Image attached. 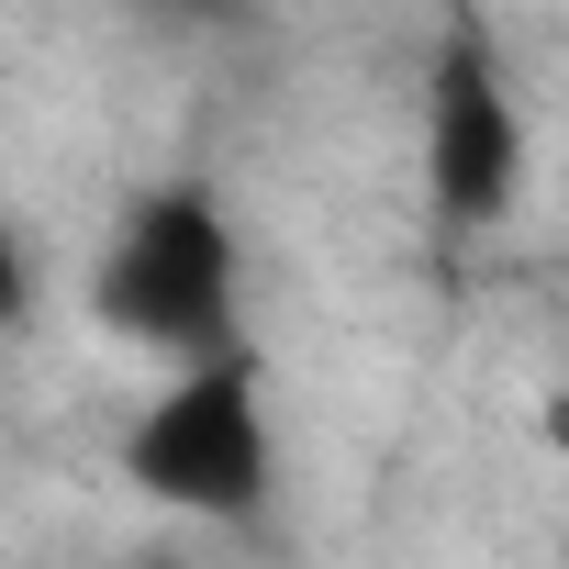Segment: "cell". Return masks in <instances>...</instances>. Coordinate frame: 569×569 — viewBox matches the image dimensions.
<instances>
[{"mask_svg":"<svg viewBox=\"0 0 569 569\" xmlns=\"http://www.w3.org/2000/svg\"><path fill=\"white\" fill-rule=\"evenodd\" d=\"M79 313H90L112 347L157 358V369L257 347V336H246V234H234L223 190L190 179V168L123 190L112 223H101V246H90Z\"/></svg>","mask_w":569,"mask_h":569,"instance_id":"obj_1","label":"cell"},{"mask_svg":"<svg viewBox=\"0 0 569 569\" xmlns=\"http://www.w3.org/2000/svg\"><path fill=\"white\" fill-rule=\"evenodd\" d=\"M123 491L190 536H257L279 513V402H268V358L257 347H223V358H190L168 369L123 447H112Z\"/></svg>","mask_w":569,"mask_h":569,"instance_id":"obj_2","label":"cell"},{"mask_svg":"<svg viewBox=\"0 0 569 569\" xmlns=\"http://www.w3.org/2000/svg\"><path fill=\"white\" fill-rule=\"evenodd\" d=\"M413 168H425V212L447 246H480L525 212V168H536V123L513 90V57L491 46L480 12H447L413 79Z\"/></svg>","mask_w":569,"mask_h":569,"instance_id":"obj_3","label":"cell"},{"mask_svg":"<svg viewBox=\"0 0 569 569\" xmlns=\"http://www.w3.org/2000/svg\"><path fill=\"white\" fill-rule=\"evenodd\" d=\"M123 12L146 34H168V46H223V34H246L268 12V0H123Z\"/></svg>","mask_w":569,"mask_h":569,"instance_id":"obj_4","label":"cell"},{"mask_svg":"<svg viewBox=\"0 0 569 569\" xmlns=\"http://www.w3.org/2000/svg\"><path fill=\"white\" fill-rule=\"evenodd\" d=\"M536 436H547V447H558V458H569V369H558V380H547V402H536Z\"/></svg>","mask_w":569,"mask_h":569,"instance_id":"obj_5","label":"cell"},{"mask_svg":"<svg viewBox=\"0 0 569 569\" xmlns=\"http://www.w3.org/2000/svg\"><path fill=\"white\" fill-rule=\"evenodd\" d=\"M123 569H201V558H190V525H179V536H157V547H134Z\"/></svg>","mask_w":569,"mask_h":569,"instance_id":"obj_6","label":"cell"}]
</instances>
